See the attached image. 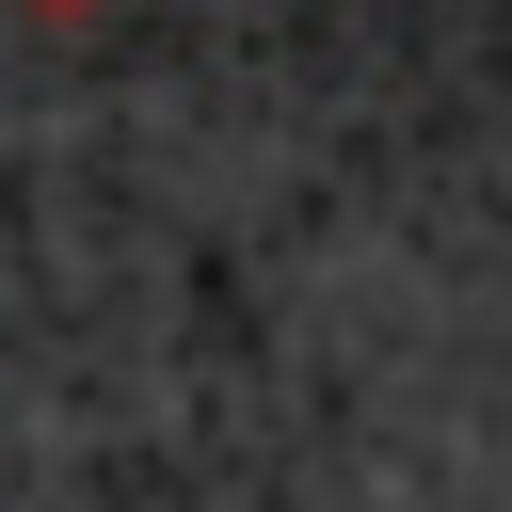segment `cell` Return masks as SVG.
Returning <instances> with one entry per match:
<instances>
[{
    "instance_id": "1",
    "label": "cell",
    "mask_w": 512,
    "mask_h": 512,
    "mask_svg": "<svg viewBox=\"0 0 512 512\" xmlns=\"http://www.w3.org/2000/svg\"><path fill=\"white\" fill-rule=\"evenodd\" d=\"M32 16H80V0H32Z\"/></svg>"
}]
</instances>
